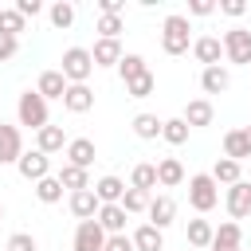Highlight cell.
I'll use <instances>...</instances> for the list:
<instances>
[{
  "label": "cell",
  "mask_w": 251,
  "mask_h": 251,
  "mask_svg": "<svg viewBox=\"0 0 251 251\" xmlns=\"http://www.w3.org/2000/svg\"><path fill=\"white\" fill-rule=\"evenodd\" d=\"M16 118H20V126H27V129H43V126H51L47 122V98L39 94V90H24L20 94V102H16Z\"/></svg>",
  "instance_id": "cell-1"
},
{
  "label": "cell",
  "mask_w": 251,
  "mask_h": 251,
  "mask_svg": "<svg viewBox=\"0 0 251 251\" xmlns=\"http://www.w3.org/2000/svg\"><path fill=\"white\" fill-rule=\"evenodd\" d=\"M188 31H192L188 16H165V24H161V47H165V55H184L192 47Z\"/></svg>",
  "instance_id": "cell-2"
},
{
  "label": "cell",
  "mask_w": 251,
  "mask_h": 251,
  "mask_svg": "<svg viewBox=\"0 0 251 251\" xmlns=\"http://www.w3.org/2000/svg\"><path fill=\"white\" fill-rule=\"evenodd\" d=\"M188 204L196 212H212L220 204V184L212 180V173H196L188 176Z\"/></svg>",
  "instance_id": "cell-3"
},
{
  "label": "cell",
  "mask_w": 251,
  "mask_h": 251,
  "mask_svg": "<svg viewBox=\"0 0 251 251\" xmlns=\"http://www.w3.org/2000/svg\"><path fill=\"white\" fill-rule=\"evenodd\" d=\"M59 63H63L59 71H63V78H67L71 86H75V82H86V78L94 75V59H90L86 47H67Z\"/></svg>",
  "instance_id": "cell-4"
},
{
  "label": "cell",
  "mask_w": 251,
  "mask_h": 251,
  "mask_svg": "<svg viewBox=\"0 0 251 251\" xmlns=\"http://www.w3.org/2000/svg\"><path fill=\"white\" fill-rule=\"evenodd\" d=\"M224 55H227V63L247 67L251 63V31L247 27H227L224 31Z\"/></svg>",
  "instance_id": "cell-5"
},
{
  "label": "cell",
  "mask_w": 251,
  "mask_h": 251,
  "mask_svg": "<svg viewBox=\"0 0 251 251\" xmlns=\"http://www.w3.org/2000/svg\"><path fill=\"white\" fill-rule=\"evenodd\" d=\"M16 169H20V176L24 180H31V184H39L43 176H51V157L47 153H39V149H24V157L16 161Z\"/></svg>",
  "instance_id": "cell-6"
},
{
  "label": "cell",
  "mask_w": 251,
  "mask_h": 251,
  "mask_svg": "<svg viewBox=\"0 0 251 251\" xmlns=\"http://www.w3.org/2000/svg\"><path fill=\"white\" fill-rule=\"evenodd\" d=\"M106 247V231L98 220H78L75 227V251H102Z\"/></svg>",
  "instance_id": "cell-7"
},
{
  "label": "cell",
  "mask_w": 251,
  "mask_h": 251,
  "mask_svg": "<svg viewBox=\"0 0 251 251\" xmlns=\"http://www.w3.org/2000/svg\"><path fill=\"white\" fill-rule=\"evenodd\" d=\"M224 208H227V216H231V220L251 216V184H247V180L231 184V188L224 192Z\"/></svg>",
  "instance_id": "cell-8"
},
{
  "label": "cell",
  "mask_w": 251,
  "mask_h": 251,
  "mask_svg": "<svg viewBox=\"0 0 251 251\" xmlns=\"http://www.w3.org/2000/svg\"><path fill=\"white\" fill-rule=\"evenodd\" d=\"M20 157H24V137H20V126L0 122V165H16Z\"/></svg>",
  "instance_id": "cell-9"
},
{
  "label": "cell",
  "mask_w": 251,
  "mask_h": 251,
  "mask_svg": "<svg viewBox=\"0 0 251 251\" xmlns=\"http://www.w3.org/2000/svg\"><path fill=\"white\" fill-rule=\"evenodd\" d=\"M67 208H71V216H75V220H94V216H98V208H102V200L94 196V188H82V192H71Z\"/></svg>",
  "instance_id": "cell-10"
},
{
  "label": "cell",
  "mask_w": 251,
  "mask_h": 251,
  "mask_svg": "<svg viewBox=\"0 0 251 251\" xmlns=\"http://www.w3.org/2000/svg\"><path fill=\"white\" fill-rule=\"evenodd\" d=\"M94 220L102 224V231H106V235H126V220H129V212H126L122 204H102Z\"/></svg>",
  "instance_id": "cell-11"
},
{
  "label": "cell",
  "mask_w": 251,
  "mask_h": 251,
  "mask_svg": "<svg viewBox=\"0 0 251 251\" xmlns=\"http://www.w3.org/2000/svg\"><path fill=\"white\" fill-rule=\"evenodd\" d=\"M192 55H196V63H204V67H220L224 39H216V35H200V39H192Z\"/></svg>",
  "instance_id": "cell-12"
},
{
  "label": "cell",
  "mask_w": 251,
  "mask_h": 251,
  "mask_svg": "<svg viewBox=\"0 0 251 251\" xmlns=\"http://www.w3.org/2000/svg\"><path fill=\"white\" fill-rule=\"evenodd\" d=\"M63 110H71V114H86V110H94V90H90L86 82L67 86V94H63Z\"/></svg>",
  "instance_id": "cell-13"
},
{
  "label": "cell",
  "mask_w": 251,
  "mask_h": 251,
  "mask_svg": "<svg viewBox=\"0 0 251 251\" xmlns=\"http://www.w3.org/2000/svg\"><path fill=\"white\" fill-rule=\"evenodd\" d=\"M173 220H176V200H173V196H165V192H161V196H153V200H149V224L165 231Z\"/></svg>",
  "instance_id": "cell-14"
},
{
  "label": "cell",
  "mask_w": 251,
  "mask_h": 251,
  "mask_svg": "<svg viewBox=\"0 0 251 251\" xmlns=\"http://www.w3.org/2000/svg\"><path fill=\"white\" fill-rule=\"evenodd\" d=\"M180 118L188 122V129H204V126H212L216 110H212V102H208V98H192V102L184 106V114H180Z\"/></svg>",
  "instance_id": "cell-15"
},
{
  "label": "cell",
  "mask_w": 251,
  "mask_h": 251,
  "mask_svg": "<svg viewBox=\"0 0 251 251\" xmlns=\"http://www.w3.org/2000/svg\"><path fill=\"white\" fill-rule=\"evenodd\" d=\"M63 153H67V165H78V169H90V165H94V157H98L90 137H75V141H67V149H63Z\"/></svg>",
  "instance_id": "cell-16"
},
{
  "label": "cell",
  "mask_w": 251,
  "mask_h": 251,
  "mask_svg": "<svg viewBox=\"0 0 251 251\" xmlns=\"http://www.w3.org/2000/svg\"><path fill=\"white\" fill-rule=\"evenodd\" d=\"M133 251H165V231L161 227H153V224H141V227H133Z\"/></svg>",
  "instance_id": "cell-17"
},
{
  "label": "cell",
  "mask_w": 251,
  "mask_h": 251,
  "mask_svg": "<svg viewBox=\"0 0 251 251\" xmlns=\"http://www.w3.org/2000/svg\"><path fill=\"white\" fill-rule=\"evenodd\" d=\"M35 149L39 153H63L67 149V133H63V126H43L39 133H35Z\"/></svg>",
  "instance_id": "cell-18"
},
{
  "label": "cell",
  "mask_w": 251,
  "mask_h": 251,
  "mask_svg": "<svg viewBox=\"0 0 251 251\" xmlns=\"http://www.w3.org/2000/svg\"><path fill=\"white\" fill-rule=\"evenodd\" d=\"M122 43L118 39H98L94 43V51H90V59H94V67H118L122 63Z\"/></svg>",
  "instance_id": "cell-19"
},
{
  "label": "cell",
  "mask_w": 251,
  "mask_h": 251,
  "mask_svg": "<svg viewBox=\"0 0 251 251\" xmlns=\"http://www.w3.org/2000/svg\"><path fill=\"white\" fill-rule=\"evenodd\" d=\"M67 86H71V82L63 78V71H43V75H39V82H35V90H39L47 102H51V98H59V102H63Z\"/></svg>",
  "instance_id": "cell-20"
},
{
  "label": "cell",
  "mask_w": 251,
  "mask_h": 251,
  "mask_svg": "<svg viewBox=\"0 0 251 251\" xmlns=\"http://www.w3.org/2000/svg\"><path fill=\"white\" fill-rule=\"evenodd\" d=\"M200 86H204V94H224V90L231 86L227 67H204V71H200Z\"/></svg>",
  "instance_id": "cell-21"
},
{
  "label": "cell",
  "mask_w": 251,
  "mask_h": 251,
  "mask_svg": "<svg viewBox=\"0 0 251 251\" xmlns=\"http://www.w3.org/2000/svg\"><path fill=\"white\" fill-rule=\"evenodd\" d=\"M180 180H184V165L176 157H161L157 161V184L161 188H176Z\"/></svg>",
  "instance_id": "cell-22"
},
{
  "label": "cell",
  "mask_w": 251,
  "mask_h": 251,
  "mask_svg": "<svg viewBox=\"0 0 251 251\" xmlns=\"http://www.w3.org/2000/svg\"><path fill=\"white\" fill-rule=\"evenodd\" d=\"M94 188V196L102 200V204H122V196H126V180L122 176H102L98 184H90Z\"/></svg>",
  "instance_id": "cell-23"
},
{
  "label": "cell",
  "mask_w": 251,
  "mask_h": 251,
  "mask_svg": "<svg viewBox=\"0 0 251 251\" xmlns=\"http://www.w3.org/2000/svg\"><path fill=\"white\" fill-rule=\"evenodd\" d=\"M224 157H231V161H247L251 157V145H247V133L243 129H227L224 133Z\"/></svg>",
  "instance_id": "cell-24"
},
{
  "label": "cell",
  "mask_w": 251,
  "mask_h": 251,
  "mask_svg": "<svg viewBox=\"0 0 251 251\" xmlns=\"http://www.w3.org/2000/svg\"><path fill=\"white\" fill-rule=\"evenodd\" d=\"M212 180H216V184H227V188H231V184H239V180H243V176H239V161L220 157V161L212 165Z\"/></svg>",
  "instance_id": "cell-25"
},
{
  "label": "cell",
  "mask_w": 251,
  "mask_h": 251,
  "mask_svg": "<svg viewBox=\"0 0 251 251\" xmlns=\"http://www.w3.org/2000/svg\"><path fill=\"white\" fill-rule=\"evenodd\" d=\"M129 188H141V192H153V188H157V165H149V161H141V165H133V173H129Z\"/></svg>",
  "instance_id": "cell-26"
},
{
  "label": "cell",
  "mask_w": 251,
  "mask_h": 251,
  "mask_svg": "<svg viewBox=\"0 0 251 251\" xmlns=\"http://www.w3.org/2000/svg\"><path fill=\"white\" fill-rule=\"evenodd\" d=\"M161 129H165V122H161L157 114H137V118H133V133H137L141 141H153V137H161Z\"/></svg>",
  "instance_id": "cell-27"
},
{
  "label": "cell",
  "mask_w": 251,
  "mask_h": 251,
  "mask_svg": "<svg viewBox=\"0 0 251 251\" xmlns=\"http://www.w3.org/2000/svg\"><path fill=\"white\" fill-rule=\"evenodd\" d=\"M59 180H63V188H71V192L90 188V173L78 169V165H63V169H59Z\"/></svg>",
  "instance_id": "cell-28"
},
{
  "label": "cell",
  "mask_w": 251,
  "mask_h": 251,
  "mask_svg": "<svg viewBox=\"0 0 251 251\" xmlns=\"http://www.w3.org/2000/svg\"><path fill=\"white\" fill-rule=\"evenodd\" d=\"M47 20H51V27L67 31V27L75 24V4H71V0H59V4H51V8H47Z\"/></svg>",
  "instance_id": "cell-29"
},
{
  "label": "cell",
  "mask_w": 251,
  "mask_h": 251,
  "mask_svg": "<svg viewBox=\"0 0 251 251\" xmlns=\"http://www.w3.org/2000/svg\"><path fill=\"white\" fill-rule=\"evenodd\" d=\"M118 75H122V82H133V78H141V75H149V67H145V59L141 55H122V63H118Z\"/></svg>",
  "instance_id": "cell-30"
},
{
  "label": "cell",
  "mask_w": 251,
  "mask_h": 251,
  "mask_svg": "<svg viewBox=\"0 0 251 251\" xmlns=\"http://www.w3.org/2000/svg\"><path fill=\"white\" fill-rule=\"evenodd\" d=\"M212 239H216V227L208 220H188V243L192 247H212Z\"/></svg>",
  "instance_id": "cell-31"
},
{
  "label": "cell",
  "mask_w": 251,
  "mask_h": 251,
  "mask_svg": "<svg viewBox=\"0 0 251 251\" xmlns=\"http://www.w3.org/2000/svg\"><path fill=\"white\" fill-rule=\"evenodd\" d=\"M239 243H243V227H239L235 220H227V224H220V227H216L212 247H239Z\"/></svg>",
  "instance_id": "cell-32"
},
{
  "label": "cell",
  "mask_w": 251,
  "mask_h": 251,
  "mask_svg": "<svg viewBox=\"0 0 251 251\" xmlns=\"http://www.w3.org/2000/svg\"><path fill=\"white\" fill-rule=\"evenodd\" d=\"M35 196H39V204H59L63 200V180L59 176H43L35 184Z\"/></svg>",
  "instance_id": "cell-33"
},
{
  "label": "cell",
  "mask_w": 251,
  "mask_h": 251,
  "mask_svg": "<svg viewBox=\"0 0 251 251\" xmlns=\"http://www.w3.org/2000/svg\"><path fill=\"white\" fill-rule=\"evenodd\" d=\"M161 137H165L169 145H184V141H188V122H184V118H165Z\"/></svg>",
  "instance_id": "cell-34"
},
{
  "label": "cell",
  "mask_w": 251,
  "mask_h": 251,
  "mask_svg": "<svg viewBox=\"0 0 251 251\" xmlns=\"http://www.w3.org/2000/svg\"><path fill=\"white\" fill-rule=\"evenodd\" d=\"M149 200H153V192H141V188H126V196H122V208H126L129 216H137V212H149Z\"/></svg>",
  "instance_id": "cell-35"
},
{
  "label": "cell",
  "mask_w": 251,
  "mask_h": 251,
  "mask_svg": "<svg viewBox=\"0 0 251 251\" xmlns=\"http://www.w3.org/2000/svg\"><path fill=\"white\" fill-rule=\"evenodd\" d=\"M20 31H24V16L16 8H0V35H16L20 39Z\"/></svg>",
  "instance_id": "cell-36"
},
{
  "label": "cell",
  "mask_w": 251,
  "mask_h": 251,
  "mask_svg": "<svg viewBox=\"0 0 251 251\" xmlns=\"http://www.w3.org/2000/svg\"><path fill=\"white\" fill-rule=\"evenodd\" d=\"M153 90H157L153 71H149V75H141V78H133V82H126V94H129V98H149Z\"/></svg>",
  "instance_id": "cell-37"
},
{
  "label": "cell",
  "mask_w": 251,
  "mask_h": 251,
  "mask_svg": "<svg viewBox=\"0 0 251 251\" xmlns=\"http://www.w3.org/2000/svg\"><path fill=\"white\" fill-rule=\"evenodd\" d=\"M122 27H126L122 16H98V39H118Z\"/></svg>",
  "instance_id": "cell-38"
},
{
  "label": "cell",
  "mask_w": 251,
  "mask_h": 251,
  "mask_svg": "<svg viewBox=\"0 0 251 251\" xmlns=\"http://www.w3.org/2000/svg\"><path fill=\"white\" fill-rule=\"evenodd\" d=\"M4 251H39V243H35V235H31V231H16V235H8Z\"/></svg>",
  "instance_id": "cell-39"
},
{
  "label": "cell",
  "mask_w": 251,
  "mask_h": 251,
  "mask_svg": "<svg viewBox=\"0 0 251 251\" xmlns=\"http://www.w3.org/2000/svg\"><path fill=\"white\" fill-rule=\"evenodd\" d=\"M16 51H20V39L16 35H0V63L16 59Z\"/></svg>",
  "instance_id": "cell-40"
},
{
  "label": "cell",
  "mask_w": 251,
  "mask_h": 251,
  "mask_svg": "<svg viewBox=\"0 0 251 251\" xmlns=\"http://www.w3.org/2000/svg\"><path fill=\"white\" fill-rule=\"evenodd\" d=\"M102 251H133V239L129 235H106V247Z\"/></svg>",
  "instance_id": "cell-41"
},
{
  "label": "cell",
  "mask_w": 251,
  "mask_h": 251,
  "mask_svg": "<svg viewBox=\"0 0 251 251\" xmlns=\"http://www.w3.org/2000/svg\"><path fill=\"white\" fill-rule=\"evenodd\" d=\"M16 12L27 20V16H39V12H43V4H39V0H16Z\"/></svg>",
  "instance_id": "cell-42"
},
{
  "label": "cell",
  "mask_w": 251,
  "mask_h": 251,
  "mask_svg": "<svg viewBox=\"0 0 251 251\" xmlns=\"http://www.w3.org/2000/svg\"><path fill=\"white\" fill-rule=\"evenodd\" d=\"M98 12L102 16H122L126 12V0H98Z\"/></svg>",
  "instance_id": "cell-43"
},
{
  "label": "cell",
  "mask_w": 251,
  "mask_h": 251,
  "mask_svg": "<svg viewBox=\"0 0 251 251\" xmlns=\"http://www.w3.org/2000/svg\"><path fill=\"white\" fill-rule=\"evenodd\" d=\"M220 12L235 20V16H243V12H247V4H243V0H220Z\"/></svg>",
  "instance_id": "cell-44"
},
{
  "label": "cell",
  "mask_w": 251,
  "mask_h": 251,
  "mask_svg": "<svg viewBox=\"0 0 251 251\" xmlns=\"http://www.w3.org/2000/svg\"><path fill=\"white\" fill-rule=\"evenodd\" d=\"M212 12H216L212 0H192V4H188V16H212Z\"/></svg>",
  "instance_id": "cell-45"
},
{
  "label": "cell",
  "mask_w": 251,
  "mask_h": 251,
  "mask_svg": "<svg viewBox=\"0 0 251 251\" xmlns=\"http://www.w3.org/2000/svg\"><path fill=\"white\" fill-rule=\"evenodd\" d=\"M243 133H247V145H251V126H243Z\"/></svg>",
  "instance_id": "cell-46"
},
{
  "label": "cell",
  "mask_w": 251,
  "mask_h": 251,
  "mask_svg": "<svg viewBox=\"0 0 251 251\" xmlns=\"http://www.w3.org/2000/svg\"><path fill=\"white\" fill-rule=\"evenodd\" d=\"M212 251H239V247H212Z\"/></svg>",
  "instance_id": "cell-47"
},
{
  "label": "cell",
  "mask_w": 251,
  "mask_h": 251,
  "mask_svg": "<svg viewBox=\"0 0 251 251\" xmlns=\"http://www.w3.org/2000/svg\"><path fill=\"white\" fill-rule=\"evenodd\" d=\"M0 220H4V204H0Z\"/></svg>",
  "instance_id": "cell-48"
}]
</instances>
